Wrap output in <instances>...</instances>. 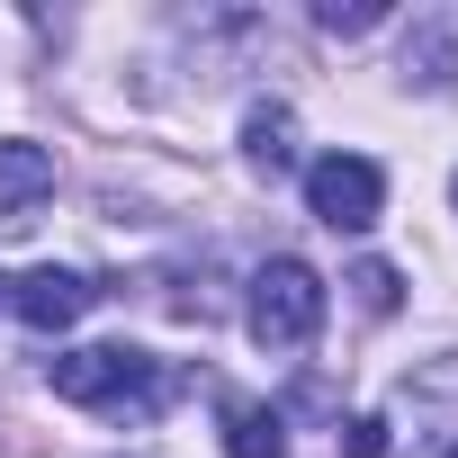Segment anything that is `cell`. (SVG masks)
Instances as JSON below:
<instances>
[{
	"instance_id": "cell-1",
	"label": "cell",
	"mask_w": 458,
	"mask_h": 458,
	"mask_svg": "<svg viewBox=\"0 0 458 458\" xmlns=\"http://www.w3.org/2000/svg\"><path fill=\"white\" fill-rule=\"evenodd\" d=\"M46 377H55L64 404H90V413H108V422H153V413L171 404V369H162L153 351H126V342L64 351V360H46Z\"/></svg>"
},
{
	"instance_id": "cell-2",
	"label": "cell",
	"mask_w": 458,
	"mask_h": 458,
	"mask_svg": "<svg viewBox=\"0 0 458 458\" xmlns=\"http://www.w3.org/2000/svg\"><path fill=\"white\" fill-rule=\"evenodd\" d=\"M252 342L261 351H306L315 333H324V279L297 261V252H279V261H261L252 270Z\"/></svg>"
},
{
	"instance_id": "cell-3",
	"label": "cell",
	"mask_w": 458,
	"mask_h": 458,
	"mask_svg": "<svg viewBox=\"0 0 458 458\" xmlns=\"http://www.w3.org/2000/svg\"><path fill=\"white\" fill-rule=\"evenodd\" d=\"M306 207H315V225H333V234H369L377 207H386V180L360 153H324V162H306Z\"/></svg>"
},
{
	"instance_id": "cell-4",
	"label": "cell",
	"mask_w": 458,
	"mask_h": 458,
	"mask_svg": "<svg viewBox=\"0 0 458 458\" xmlns=\"http://www.w3.org/2000/svg\"><path fill=\"white\" fill-rule=\"evenodd\" d=\"M90 297H99V288H90L81 270H55V261L28 270V279H10V315H19L28 333H64V324H81Z\"/></svg>"
},
{
	"instance_id": "cell-5",
	"label": "cell",
	"mask_w": 458,
	"mask_h": 458,
	"mask_svg": "<svg viewBox=\"0 0 458 458\" xmlns=\"http://www.w3.org/2000/svg\"><path fill=\"white\" fill-rule=\"evenodd\" d=\"M55 198V153L46 144H0V234H28Z\"/></svg>"
},
{
	"instance_id": "cell-6",
	"label": "cell",
	"mask_w": 458,
	"mask_h": 458,
	"mask_svg": "<svg viewBox=\"0 0 458 458\" xmlns=\"http://www.w3.org/2000/svg\"><path fill=\"white\" fill-rule=\"evenodd\" d=\"M225 458H288V431L270 404H243V395H225Z\"/></svg>"
},
{
	"instance_id": "cell-7",
	"label": "cell",
	"mask_w": 458,
	"mask_h": 458,
	"mask_svg": "<svg viewBox=\"0 0 458 458\" xmlns=\"http://www.w3.org/2000/svg\"><path fill=\"white\" fill-rule=\"evenodd\" d=\"M243 162L279 180V171L297 162V117H288V108H252V117H243Z\"/></svg>"
},
{
	"instance_id": "cell-8",
	"label": "cell",
	"mask_w": 458,
	"mask_h": 458,
	"mask_svg": "<svg viewBox=\"0 0 458 458\" xmlns=\"http://www.w3.org/2000/svg\"><path fill=\"white\" fill-rule=\"evenodd\" d=\"M377 19H386L377 0H351V10H342V0H324V10H315V28H324V37H369Z\"/></svg>"
},
{
	"instance_id": "cell-9",
	"label": "cell",
	"mask_w": 458,
	"mask_h": 458,
	"mask_svg": "<svg viewBox=\"0 0 458 458\" xmlns=\"http://www.w3.org/2000/svg\"><path fill=\"white\" fill-rule=\"evenodd\" d=\"M351 288H360V306H369V315H395V297H404L386 261H360V270H351Z\"/></svg>"
},
{
	"instance_id": "cell-10",
	"label": "cell",
	"mask_w": 458,
	"mask_h": 458,
	"mask_svg": "<svg viewBox=\"0 0 458 458\" xmlns=\"http://www.w3.org/2000/svg\"><path fill=\"white\" fill-rule=\"evenodd\" d=\"M342 449H351V458H386V422H377V413H351V422H342Z\"/></svg>"
},
{
	"instance_id": "cell-11",
	"label": "cell",
	"mask_w": 458,
	"mask_h": 458,
	"mask_svg": "<svg viewBox=\"0 0 458 458\" xmlns=\"http://www.w3.org/2000/svg\"><path fill=\"white\" fill-rule=\"evenodd\" d=\"M0 306H10V279H0Z\"/></svg>"
},
{
	"instance_id": "cell-12",
	"label": "cell",
	"mask_w": 458,
	"mask_h": 458,
	"mask_svg": "<svg viewBox=\"0 0 458 458\" xmlns=\"http://www.w3.org/2000/svg\"><path fill=\"white\" fill-rule=\"evenodd\" d=\"M449 198H458V180H449Z\"/></svg>"
},
{
	"instance_id": "cell-13",
	"label": "cell",
	"mask_w": 458,
	"mask_h": 458,
	"mask_svg": "<svg viewBox=\"0 0 458 458\" xmlns=\"http://www.w3.org/2000/svg\"><path fill=\"white\" fill-rule=\"evenodd\" d=\"M449 458H458V449H449Z\"/></svg>"
}]
</instances>
